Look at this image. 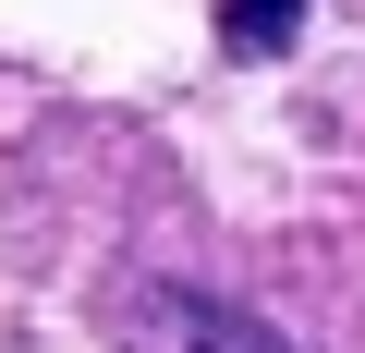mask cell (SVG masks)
Listing matches in <instances>:
<instances>
[{"label":"cell","mask_w":365,"mask_h":353,"mask_svg":"<svg viewBox=\"0 0 365 353\" xmlns=\"http://www.w3.org/2000/svg\"><path fill=\"white\" fill-rule=\"evenodd\" d=\"M122 329H134V353H292L268 317H244V305H220L195 280H146L122 305Z\"/></svg>","instance_id":"obj_1"},{"label":"cell","mask_w":365,"mask_h":353,"mask_svg":"<svg viewBox=\"0 0 365 353\" xmlns=\"http://www.w3.org/2000/svg\"><path fill=\"white\" fill-rule=\"evenodd\" d=\"M304 37V0H220V49L232 61H280Z\"/></svg>","instance_id":"obj_2"}]
</instances>
